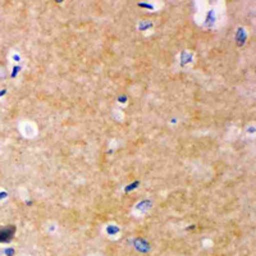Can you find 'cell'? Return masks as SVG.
<instances>
[{
	"label": "cell",
	"mask_w": 256,
	"mask_h": 256,
	"mask_svg": "<svg viewBox=\"0 0 256 256\" xmlns=\"http://www.w3.org/2000/svg\"><path fill=\"white\" fill-rule=\"evenodd\" d=\"M16 232V228L13 226H6L0 227V242H8L12 240L13 234Z\"/></svg>",
	"instance_id": "obj_1"
}]
</instances>
